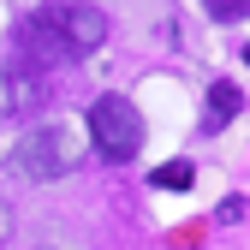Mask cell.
I'll list each match as a JSON object with an SVG mask.
<instances>
[{"label":"cell","mask_w":250,"mask_h":250,"mask_svg":"<svg viewBox=\"0 0 250 250\" xmlns=\"http://www.w3.org/2000/svg\"><path fill=\"white\" fill-rule=\"evenodd\" d=\"M89 137H96L102 161L119 167V161H131L143 149V113L125 96H102V102H89Z\"/></svg>","instance_id":"obj_1"},{"label":"cell","mask_w":250,"mask_h":250,"mask_svg":"<svg viewBox=\"0 0 250 250\" xmlns=\"http://www.w3.org/2000/svg\"><path fill=\"white\" fill-rule=\"evenodd\" d=\"M12 167L24 173V179H66L72 167H78V149H72V131L66 125H36L30 137H18L12 143Z\"/></svg>","instance_id":"obj_2"},{"label":"cell","mask_w":250,"mask_h":250,"mask_svg":"<svg viewBox=\"0 0 250 250\" xmlns=\"http://www.w3.org/2000/svg\"><path fill=\"white\" fill-rule=\"evenodd\" d=\"M42 12L54 18V30H60V42L72 48V60H78V54H96V48L107 42V12H102V6L66 0V6H42Z\"/></svg>","instance_id":"obj_3"},{"label":"cell","mask_w":250,"mask_h":250,"mask_svg":"<svg viewBox=\"0 0 250 250\" xmlns=\"http://www.w3.org/2000/svg\"><path fill=\"white\" fill-rule=\"evenodd\" d=\"M42 107V78L30 66H6L0 72V113H30Z\"/></svg>","instance_id":"obj_4"},{"label":"cell","mask_w":250,"mask_h":250,"mask_svg":"<svg viewBox=\"0 0 250 250\" xmlns=\"http://www.w3.org/2000/svg\"><path fill=\"white\" fill-rule=\"evenodd\" d=\"M238 107H244L238 83H214V89H208V113H203V131H221V125H232V119H238Z\"/></svg>","instance_id":"obj_5"},{"label":"cell","mask_w":250,"mask_h":250,"mask_svg":"<svg viewBox=\"0 0 250 250\" xmlns=\"http://www.w3.org/2000/svg\"><path fill=\"white\" fill-rule=\"evenodd\" d=\"M155 185H161V191H185V185H191V161H167V167H155Z\"/></svg>","instance_id":"obj_6"},{"label":"cell","mask_w":250,"mask_h":250,"mask_svg":"<svg viewBox=\"0 0 250 250\" xmlns=\"http://www.w3.org/2000/svg\"><path fill=\"white\" fill-rule=\"evenodd\" d=\"M208 6V18H221V24H238L244 12H250V0H203Z\"/></svg>","instance_id":"obj_7"},{"label":"cell","mask_w":250,"mask_h":250,"mask_svg":"<svg viewBox=\"0 0 250 250\" xmlns=\"http://www.w3.org/2000/svg\"><path fill=\"white\" fill-rule=\"evenodd\" d=\"M12 238V208H6V197H0V244Z\"/></svg>","instance_id":"obj_8"},{"label":"cell","mask_w":250,"mask_h":250,"mask_svg":"<svg viewBox=\"0 0 250 250\" xmlns=\"http://www.w3.org/2000/svg\"><path fill=\"white\" fill-rule=\"evenodd\" d=\"M244 60H250V48H244Z\"/></svg>","instance_id":"obj_9"}]
</instances>
